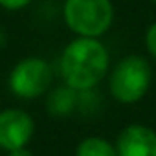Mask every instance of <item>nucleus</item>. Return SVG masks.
I'll use <instances>...</instances> for the list:
<instances>
[{"label":"nucleus","mask_w":156,"mask_h":156,"mask_svg":"<svg viewBox=\"0 0 156 156\" xmlns=\"http://www.w3.org/2000/svg\"><path fill=\"white\" fill-rule=\"evenodd\" d=\"M110 55L96 37H77L68 42L59 59L64 85L75 90H92L108 73Z\"/></svg>","instance_id":"nucleus-1"},{"label":"nucleus","mask_w":156,"mask_h":156,"mask_svg":"<svg viewBox=\"0 0 156 156\" xmlns=\"http://www.w3.org/2000/svg\"><path fill=\"white\" fill-rule=\"evenodd\" d=\"M62 20L77 37L105 35L114 22L112 0H64Z\"/></svg>","instance_id":"nucleus-2"},{"label":"nucleus","mask_w":156,"mask_h":156,"mask_svg":"<svg viewBox=\"0 0 156 156\" xmlns=\"http://www.w3.org/2000/svg\"><path fill=\"white\" fill-rule=\"evenodd\" d=\"M152 68L141 55H127L110 72L108 90L112 98L123 105L138 103L151 88Z\"/></svg>","instance_id":"nucleus-3"},{"label":"nucleus","mask_w":156,"mask_h":156,"mask_svg":"<svg viewBox=\"0 0 156 156\" xmlns=\"http://www.w3.org/2000/svg\"><path fill=\"white\" fill-rule=\"evenodd\" d=\"M53 81L51 64L42 57H24L20 59L9 77V90L20 99H35L48 92Z\"/></svg>","instance_id":"nucleus-4"},{"label":"nucleus","mask_w":156,"mask_h":156,"mask_svg":"<svg viewBox=\"0 0 156 156\" xmlns=\"http://www.w3.org/2000/svg\"><path fill=\"white\" fill-rule=\"evenodd\" d=\"M35 132L33 118L20 108H6L0 112V149L13 151L26 147Z\"/></svg>","instance_id":"nucleus-5"},{"label":"nucleus","mask_w":156,"mask_h":156,"mask_svg":"<svg viewBox=\"0 0 156 156\" xmlns=\"http://www.w3.org/2000/svg\"><path fill=\"white\" fill-rule=\"evenodd\" d=\"M118 156H156V132L145 125L125 127L116 141Z\"/></svg>","instance_id":"nucleus-6"},{"label":"nucleus","mask_w":156,"mask_h":156,"mask_svg":"<svg viewBox=\"0 0 156 156\" xmlns=\"http://www.w3.org/2000/svg\"><path fill=\"white\" fill-rule=\"evenodd\" d=\"M77 107H79V90H75L68 85L55 87L46 99V110L50 116L55 118H64L72 114Z\"/></svg>","instance_id":"nucleus-7"},{"label":"nucleus","mask_w":156,"mask_h":156,"mask_svg":"<svg viewBox=\"0 0 156 156\" xmlns=\"http://www.w3.org/2000/svg\"><path fill=\"white\" fill-rule=\"evenodd\" d=\"M75 156H118V151L116 145H112L108 140L90 136L77 145Z\"/></svg>","instance_id":"nucleus-8"},{"label":"nucleus","mask_w":156,"mask_h":156,"mask_svg":"<svg viewBox=\"0 0 156 156\" xmlns=\"http://www.w3.org/2000/svg\"><path fill=\"white\" fill-rule=\"evenodd\" d=\"M145 48L152 57H156V22H152L145 31Z\"/></svg>","instance_id":"nucleus-9"},{"label":"nucleus","mask_w":156,"mask_h":156,"mask_svg":"<svg viewBox=\"0 0 156 156\" xmlns=\"http://www.w3.org/2000/svg\"><path fill=\"white\" fill-rule=\"evenodd\" d=\"M31 2L33 0H0V8H4L6 11H20Z\"/></svg>","instance_id":"nucleus-10"},{"label":"nucleus","mask_w":156,"mask_h":156,"mask_svg":"<svg viewBox=\"0 0 156 156\" xmlns=\"http://www.w3.org/2000/svg\"><path fill=\"white\" fill-rule=\"evenodd\" d=\"M8 156H33V152H31L30 149H26V147H19V149L9 151Z\"/></svg>","instance_id":"nucleus-11"},{"label":"nucleus","mask_w":156,"mask_h":156,"mask_svg":"<svg viewBox=\"0 0 156 156\" xmlns=\"http://www.w3.org/2000/svg\"><path fill=\"white\" fill-rule=\"evenodd\" d=\"M6 42H8V37H6V33H4V30L0 28V50H2L4 46H6Z\"/></svg>","instance_id":"nucleus-12"},{"label":"nucleus","mask_w":156,"mask_h":156,"mask_svg":"<svg viewBox=\"0 0 156 156\" xmlns=\"http://www.w3.org/2000/svg\"><path fill=\"white\" fill-rule=\"evenodd\" d=\"M152 2H154V4H156V0H152Z\"/></svg>","instance_id":"nucleus-13"}]
</instances>
